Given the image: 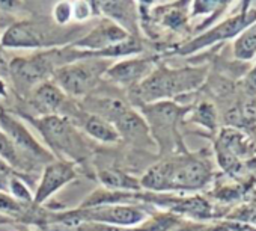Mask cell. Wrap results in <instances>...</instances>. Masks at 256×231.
Listing matches in <instances>:
<instances>
[{
  "label": "cell",
  "mask_w": 256,
  "mask_h": 231,
  "mask_svg": "<svg viewBox=\"0 0 256 231\" xmlns=\"http://www.w3.org/2000/svg\"><path fill=\"white\" fill-rule=\"evenodd\" d=\"M212 178L211 153L205 148L162 157L140 177V186L152 193L196 192L211 184Z\"/></svg>",
  "instance_id": "cell-1"
},
{
  "label": "cell",
  "mask_w": 256,
  "mask_h": 231,
  "mask_svg": "<svg viewBox=\"0 0 256 231\" xmlns=\"http://www.w3.org/2000/svg\"><path fill=\"white\" fill-rule=\"evenodd\" d=\"M210 65H187L170 68L157 64L154 70L133 89L128 91V103L136 107L158 101H176L194 97L206 82Z\"/></svg>",
  "instance_id": "cell-2"
},
{
  "label": "cell",
  "mask_w": 256,
  "mask_h": 231,
  "mask_svg": "<svg viewBox=\"0 0 256 231\" xmlns=\"http://www.w3.org/2000/svg\"><path fill=\"white\" fill-rule=\"evenodd\" d=\"M190 107L192 106H182L175 101H158L138 107L160 157L188 151L184 144L181 126L186 123Z\"/></svg>",
  "instance_id": "cell-3"
},
{
  "label": "cell",
  "mask_w": 256,
  "mask_h": 231,
  "mask_svg": "<svg viewBox=\"0 0 256 231\" xmlns=\"http://www.w3.org/2000/svg\"><path fill=\"white\" fill-rule=\"evenodd\" d=\"M30 124L40 132L47 147L60 160L78 163L88 159L90 148L86 136L62 115H47V117H26Z\"/></svg>",
  "instance_id": "cell-4"
},
{
  "label": "cell",
  "mask_w": 256,
  "mask_h": 231,
  "mask_svg": "<svg viewBox=\"0 0 256 231\" xmlns=\"http://www.w3.org/2000/svg\"><path fill=\"white\" fill-rule=\"evenodd\" d=\"M254 22H256V10L252 8V2H238L235 14L220 20L205 32L175 47L174 53L180 56H190L198 53L199 50L220 46L229 40H235L246 28H248Z\"/></svg>",
  "instance_id": "cell-5"
},
{
  "label": "cell",
  "mask_w": 256,
  "mask_h": 231,
  "mask_svg": "<svg viewBox=\"0 0 256 231\" xmlns=\"http://www.w3.org/2000/svg\"><path fill=\"white\" fill-rule=\"evenodd\" d=\"M110 67L108 59L86 58L59 67L52 74V82L70 98H82L92 94Z\"/></svg>",
  "instance_id": "cell-6"
},
{
  "label": "cell",
  "mask_w": 256,
  "mask_h": 231,
  "mask_svg": "<svg viewBox=\"0 0 256 231\" xmlns=\"http://www.w3.org/2000/svg\"><path fill=\"white\" fill-rule=\"evenodd\" d=\"M146 204H112L100 205L92 208H77L59 216L64 223H78V222H96L113 226H138L148 220L150 213L146 211Z\"/></svg>",
  "instance_id": "cell-7"
},
{
  "label": "cell",
  "mask_w": 256,
  "mask_h": 231,
  "mask_svg": "<svg viewBox=\"0 0 256 231\" xmlns=\"http://www.w3.org/2000/svg\"><path fill=\"white\" fill-rule=\"evenodd\" d=\"M47 26L38 22L22 20L11 25L0 37L5 49H26V50H48L60 44V38L54 32L48 34Z\"/></svg>",
  "instance_id": "cell-8"
},
{
  "label": "cell",
  "mask_w": 256,
  "mask_h": 231,
  "mask_svg": "<svg viewBox=\"0 0 256 231\" xmlns=\"http://www.w3.org/2000/svg\"><path fill=\"white\" fill-rule=\"evenodd\" d=\"M0 130L12 141V144L16 145V148L23 157L24 156L35 157L40 162H46V165L54 160L52 153L46 150L35 139V136L29 132V129L17 117H14L12 113L5 110L2 106H0Z\"/></svg>",
  "instance_id": "cell-9"
},
{
  "label": "cell",
  "mask_w": 256,
  "mask_h": 231,
  "mask_svg": "<svg viewBox=\"0 0 256 231\" xmlns=\"http://www.w3.org/2000/svg\"><path fill=\"white\" fill-rule=\"evenodd\" d=\"M77 175H78V172H77L76 163L68 162V160H60V159L52 160L42 169L41 178H40L36 190L34 193V204L42 205L56 192H59L68 183L76 180Z\"/></svg>",
  "instance_id": "cell-10"
},
{
  "label": "cell",
  "mask_w": 256,
  "mask_h": 231,
  "mask_svg": "<svg viewBox=\"0 0 256 231\" xmlns=\"http://www.w3.org/2000/svg\"><path fill=\"white\" fill-rule=\"evenodd\" d=\"M154 58H124L110 65L104 77L126 92L136 88L156 67Z\"/></svg>",
  "instance_id": "cell-11"
},
{
  "label": "cell",
  "mask_w": 256,
  "mask_h": 231,
  "mask_svg": "<svg viewBox=\"0 0 256 231\" xmlns=\"http://www.w3.org/2000/svg\"><path fill=\"white\" fill-rule=\"evenodd\" d=\"M128 38H130V35H128L124 29H120L113 22L102 19L84 37L74 41L71 44V47L83 50V52H89V53H96V52L112 49V47L124 43Z\"/></svg>",
  "instance_id": "cell-12"
},
{
  "label": "cell",
  "mask_w": 256,
  "mask_h": 231,
  "mask_svg": "<svg viewBox=\"0 0 256 231\" xmlns=\"http://www.w3.org/2000/svg\"><path fill=\"white\" fill-rule=\"evenodd\" d=\"M28 97L38 117H47V115H62L64 117L71 104L70 97H66L52 80L40 83Z\"/></svg>",
  "instance_id": "cell-13"
},
{
  "label": "cell",
  "mask_w": 256,
  "mask_h": 231,
  "mask_svg": "<svg viewBox=\"0 0 256 231\" xmlns=\"http://www.w3.org/2000/svg\"><path fill=\"white\" fill-rule=\"evenodd\" d=\"M113 127L116 129L119 138L128 144L139 148H156L144 117L133 106L113 124Z\"/></svg>",
  "instance_id": "cell-14"
},
{
  "label": "cell",
  "mask_w": 256,
  "mask_h": 231,
  "mask_svg": "<svg viewBox=\"0 0 256 231\" xmlns=\"http://www.w3.org/2000/svg\"><path fill=\"white\" fill-rule=\"evenodd\" d=\"M96 13L118 25L130 37L139 38V13L134 2H95Z\"/></svg>",
  "instance_id": "cell-15"
},
{
  "label": "cell",
  "mask_w": 256,
  "mask_h": 231,
  "mask_svg": "<svg viewBox=\"0 0 256 231\" xmlns=\"http://www.w3.org/2000/svg\"><path fill=\"white\" fill-rule=\"evenodd\" d=\"M98 181L110 192H140V178L118 168H106L96 172Z\"/></svg>",
  "instance_id": "cell-16"
},
{
  "label": "cell",
  "mask_w": 256,
  "mask_h": 231,
  "mask_svg": "<svg viewBox=\"0 0 256 231\" xmlns=\"http://www.w3.org/2000/svg\"><path fill=\"white\" fill-rule=\"evenodd\" d=\"M218 118H220L218 110H217L214 101L202 98L192 104L187 117H186V123L198 124V126L204 127L205 130L216 133L217 127H218Z\"/></svg>",
  "instance_id": "cell-17"
},
{
  "label": "cell",
  "mask_w": 256,
  "mask_h": 231,
  "mask_svg": "<svg viewBox=\"0 0 256 231\" xmlns=\"http://www.w3.org/2000/svg\"><path fill=\"white\" fill-rule=\"evenodd\" d=\"M234 59L238 62L250 64L256 58V22L246 28L232 44Z\"/></svg>",
  "instance_id": "cell-18"
},
{
  "label": "cell",
  "mask_w": 256,
  "mask_h": 231,
  "mask_svg": "<svg viewBox=\"0 0 256 231\" xmlns=\"http://www.w3.org/2000/svg\"><path fill=\"white\" fill-rule=\"evenodd\" d=\"M0 159H2L10 168H12L22 178H28L26 171V160L24 157L18 153V150L16 148V145L12 144V141L0 130Z\"/></svg>",
  "instance_id": "cell-19"
},
{
  "label": "cell",
  "mask_w": 256,
  "mask_h": 231,
  "mask_svg": "<svg viewBox=\"0 0 256 231\" xmlns=\"http://www.w3.org/2000/svg\"><path fill=\"white\" fill-rule=\"evenodd\" d=\"M8 193L23 204H34V193L29 190L26 183L18 177H11L8 184Z\"/></svg>",
  "instance_id": "cell-20"
},
{
  "label": "cell",
  "mask_w": 256,
  "mask_h": 231,
  "mask_svg": "<svg viewBox=\"0 0 256 231\" xmlns=\"http://www.w3.org/2000/svg\"><path fill=\"white\" fill-rule=\"evenodd\" d=\"M26 204L17 201L8 192L0 190V211L11 216H23L26 214Z\"/></svg>",
  "instance_id": "cell-21"
},
{
  "label": "cell",
  "mask_w": 256,
  "mask_h": 231,
  "mask_svg": "<svg viewBox=\"0 0 256 231\" xmlns=\"http://www.w3.org/2000/svg\"><path fill=\"white\" fill-rule=\"evenodd\" d=\"M236 85L244 97L256 98V64L247 70V73L241 77V80Z\"/></svg>",
  "instance_id": "cell-22"
},
{
  "label": "cell",
  "mask_w": 256,
  "mask_h": 231,
  "mask_svg": "<svg viewBox=\"0 0 256 231\" xmlns=\"http://www.w3.org/2000/svg\"><path fill=\"white\" fill-rule=\"evenodd\" d=\"M53 19L56 25L64 26L72 20V4L70 2H59L53 8Z\"/></svg>",
  "instance_id": "cell-23"
},
{
  "label": "cell",
  "mask_w": 256,
  "mask_h": 231,
  "mask_svg": "<svg viewBox=\"0 0 256 231\" xmlns=\"http://www.w3.org/2000/svg\"><path fill=\"white\" fill-rule=\"evenodd\" d=\"M229 217H234L238 222L256 225V204H250V205H246V207H240L232 214H229Z\"/></svg>",
  "instance_id": "cell-24"
},
{
  "label": "cell",
  "mask_w": 256,
  "mask_h": 231,
  "mask_svg": "<svg viewBox=\"0 0 256 231\" xmlns=\"http://www.w3.org/2000/svg\"><path fill=\"white\" fill-rule=\"evenodd\" d=\"M12 175H8L5 172L0 171V190H4V192H8V184H10V178Z\"/></svg>",
  "instance_id": "cell-25"
},
{
  "label": "cell",
  "mask_w": 256,
  "mask_h": 231,
  "mask_svg": "<svg viewBox=\"0 0 256 231\" xmlns=\"http://www.w3.org/2000/svg\"><path fill=\"white\" fill-rule=\"evenodd\" d=\"M0 64H2L5 68H8V64L5 61V55H4V47H2V41H0Z\"/></svg>",
  "instance_id": "cell-26"
},
{
  "label": "cell",
  "mask_w": 256,
  "mask_h": 231,
  "mask_svg": "<svg viewBox=\"0 0 256 231\" xmlns=\"http://www.w3.org/2000/svg\"><path fill=\"white\" fill-rule=\"evenodd\" d=\"M5 95H6V86L2 82V79H0V97H5Z\"/></svg>",
  "instance_id": "cell-27"
}]
</instances>
